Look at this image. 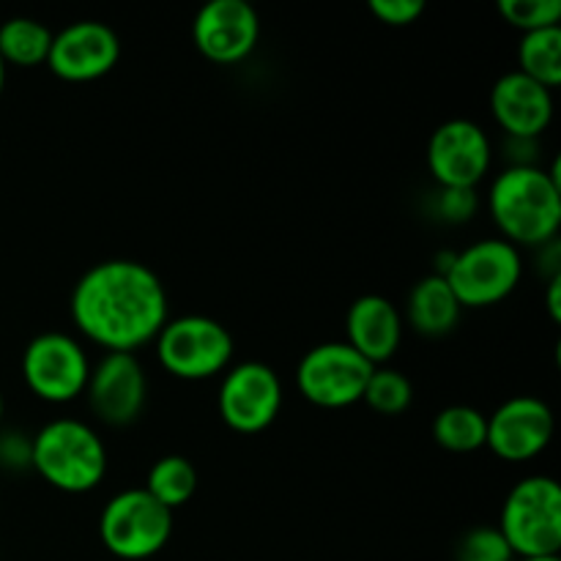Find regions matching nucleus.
I'll return each instance as SVG.
<instances>
[{
	"mask_svg": "<svg viewBox=\"0 0 561 561\" xmlns=\"http://www.w3.org/2000/svg\"><path fill=\"white\" fill-rule=\"evenodd\" d=\"M491 162V137L469 118L444 121L427 142V168L442 190H477Z\"/></svg>",
	"mask_w": 561,
	"mask_h": 561,
	"instance_id": "nucleus-11",
	"label": "nucleus"
},
{
	"mask_svg": "<svg viewBox=\"0 0 561 561\" xmlns=\"http://www.w3.org/2000/svg\"><path fill=\"white\" fill-rule=\"evenodd\" d=\"M118 58L121 42L113 27L96 20H82L53 33L47 66L66 82H91L110 75Z\"/></svg>",
	"mask_w": 561,
	"mask_h": 561,
	"instance_id": "nucleus-14",
	"label": "nucleus"
},
{
	"mask_svg": "<svg viewBox=\"0 0 561 561\" xmlns=\"http://www.w3.org/2000/svg\"><path fill=\"white\" fill-rule=\"evenodd\" d=\"M488 208L502 239L518 250L553 244L561 228L559 162L551 170L510 164L491 184Z\"/></svg>",
	"mask_w": 561,
	"mask_h": 561,
	"instance_id": "nucleus-2",
	"label": "nucleus"
},
{
	"mask_svg": "<svg viewBox=\"0 0 561 561\" xmlns=\"http://www.w3.org/2000/svg\"><path fill=\"white\" fill-rule=\"evenodd\" d=\"M438 217L447 222H466L477 211V192L474 190H438L436 201Z\"/></svg>",
	"mask_w": 561,
	"mask_h": 561,
	"instance_id": "nucleus-27",
	"label": "nucleus"
},
{
	"mask_svg": "<svg viewBox=\"0 0 561 561\" xmlns=\"http://www.w3.org/2000/svg\"><path fill=\"white\" fill-rule=\"evenodd\" d=\"M88 405L110 427L137 422L146 409L148 378L135 354H104L88 376Z\"/></svg>",
	"mask_w": 561,
	"mask_h": 561,
	"instance_id": "nucleus-12",
	"label": "nucleus"
},
{
	"mask_svg": "<svg viewBox=\"0 0 561 561\" xmlns=\"http://www.w3.org/2000/svg\"><path fill=\"white\" fill-rule=\"evenodd\" d=\"M0 422H3V394H0Z\"/></svg>",
	"mask_w": 561,
	"mask_h": 561,
	"instance_id": "nucleus-32",
	"label": "nucleus"
},
{
	"mask_svg": "<svg viewBox=\"0 0 561 561\" xmlns=\"http://www.w3.org/2000/svg\"><path fill=\"white\" fill-rule=\"evenodd\" d=\"M370 11L383 25L405 27L420 20L422 11H425V3L422 0H373Z\"/></svg>",
	"mask_w": 561,
	"mask_h": 561,
	"instance_id": "nucleus-26",
	"label": "nucleus"
},
{
	"mask_svg": "<svg viewBox=\"0 0 561 561\" xmlns=\"http://www.w3.org/2000/svg\"><path fill=\"white\" fill-rule=\"evenodd\" d=\"M219 416L236 433H261L283 409V381L263 362H241L219 383Z\"/></svg>",
	"mask_w": 561,
	"mask_h": 561,
	"instance_id": "nucleus-10",
	"label": "nucleus"
},
{
	"mask_svg": "<svg viewBox=\"0 0 561 561\" xmlns=\"http://www.w3.org/2000/svg\"><path fill=\"white\" fill-rule=\"evenodd\" d=\"M460 312H463V307L455 299L453 288H449L442 274L422 277L411 288L409 305H405L411 329L422 337H444V334H449L458 327Z\"/></svg>",
	"mask_w": 561,
	"mask_h": 561,
	"instance_id": "nucleus-18",
	"label": "nucleus"
},
{
	"mask_svg": "<svg viewBox=\"0 0 561 561\" xmlns=\"http://www.w3.org/2000/svg\"><path fill=\"white\" fill-rule=\"evenodd\" d=\"M548 312H551L553 321H561V274L551 277V283H548Z\"/></svg>",
	"mask_w": 561,
	"mask_h": 561,
	"instance_id": "nucleus-29",
	"label": "nucleus"
},
{
	"mask_svg": "<svg viewBox=\"0 0 561 561\" xmlns=\"http://www.w3.org/2000/svg\"><path fill=\"white\" fill-rule=\"evenodd\" d=\"M31 466L47 485L88 493L107 474V449L80 420H53L31 438Z\"/></svg>",
	"mask_w": 561,
	"mask_h": 561,
	"instance_id": "nucleus-3",
	"label": "nucleus"
},
{
	"mask_svg": "<svg viewBox=\"0 0 561 561\" xmlns=\"http://www.w3.org/2000/svg\"><path fill=\"white\" fill-rule=\"evenodd\" d=\"M553 411L546 400L520 398L507 400L488 416V442L491 453L507 463H524L546 453L553 438Z\"/></svg>",
	"mask_w": 561,
	"mask_h": 561,
	"instance_id": "nucleus-13",
	"label": "nucleus"
},
{
	"mask_svg": "<svg viewBox=\"0 0 561 561\" xmlns=\"http://www.w3.org/2000/svg\"><path fill=\"white\" fill-rule=\"evenodd\" d=\"M49 47H53V31L31 16H14L0 25V58L5 66L14 64L31 69L47 64Z\"/></svg>",
	"mask_w": 561,
	"mask_h": 561,
	"instance_id": "nucleus-19",
	"label": "nucleus"
},
{
	"mask_svg": "<svg viewBox=\"0 0 561 561\" xmlns=\"http://www.w3.org/2000/svg\"><path fill=\"white\" fill-rule=\"evenodd\" d=\"M146 491L170 513L184 507L197 491V471L184 455H164L151 466L146 480Z\"/></svg>",
	"mask_w": 561,
	"mask_h": 561,
	"instance_id": "nucleus-21",
	"label": "nucleus"
},
{
	"mask_svg": "<svg viewBox=\"0 0 561 561\" xmlns=\"http://www.w3.org/2000/svg\"><path fill=\"white\" fill-rule=\"evenodd\" d=\"M192 38L211 64H239L257 47L261 16L247 0H211L197 11Z\"/></svg>",
	"mask_w": 561,
	"mask_h": 561,
	"instance_id": "nucleus-15",
	"label": "nucleus"
},
{
	"mask_svg": "<svg viewBox=\"0 0 561 561\" xmlns=\"http://www.w3.org/2000/svg\"><path fill=\"white\" fill-rule=\"evenodd\" d=\"M520 561H561L559 557H540V559H520Z\"/></svg>",
	"mask_w": 561,
	"mask_h": 561,
	"instance_id": "nucleus-31",
	"label": "nucleus"
},
{
	"mask_svg": "<svg viewBox=\"0 0 561 561\" xmlns=\"http://www.w3.org/2000/svg\"><path fill=\"white\" fill-rule=\"evenodd\" d=\"M157 359L181 381H206L230 367L233 334L208 316L173 318L157 334Z\"/></svg>",
	"mask_w": 561,
	"mask_h": 561,
	"instance_id": "nucleus-5",
	"label": "nucleus"
},
{
	"mask_svg": "<svg viewBox=\"0 0 561 561\" xmlns=\"http://www.w3.org/2000/svg\"><path fill=\"white\" fill-rule=\"evenodd\" d=\"M433 438L447 453H477L488 442V416L471 405H447L433 420Z\"/></svg>",
	"mask_w": 561,
	"mask_h": 561,
	"instance_id": "nucleus-20",
	"label": "nucleus"
},
{
	"mask_svg": "<svg viewBox=\"0 0 561 561\" xmlns=\"http://www.w3.org/2000/svg\"><path fill=\"white\" fill-rule=\"evenodd\" d=\"M491 113L510 140L535 142L553 121V93L524 71H507L491 88Z\"/></svg>",
	"mask_w": 561,
	"mask_h": 561,
	"instance_id": "nucleus-16",
	"label": "nucleus"
},
{
	"mask_svg": "<svg viewBox=\"0 0 561 561\" xmlns=\"http://www.w3.org/2000/svg\"><path fill=\"white\" fill-rule=\"evenodd\" d=\"M499 11L513 27L524 33H535L559 25L561 0H502Z\"/></svg>",
	"mask_w": 561,
	"mask_h": 561,
	"instance_id": "nucleus-24",
	"label": "nucleus"
},
{
	"mask_svg": "<svg viewBox=\"0 0 561 561\" xmlns=\"http://www.w3.org/2000/svg\"><path fill=\"white\" fill-rule=\"evenodd\" d=\"M362 400H365L373 411H378V414L398 416L403 414L411 405V400H414V387H411L409 376H403V373L394 370V367H376L370 381H367Z\"/></svg>",
	"mask_w": 561,
	"mask_h": 561,
	"instance_id": "nucleus-23",
	"label": "nucleus"
},
{
	"mask_svg": "<svg viewBox=\"0 0 561 561\" xmlns=\"http://www.w3.org/2000/svg\"><path fill=\"white\" fill-rule=\"evenodd\" d=\"M3 88H5V64L3 58H0V93H3Z\"/></svg>",
	"mask_w": 561,
	"mask_h": 561,
	"instance_id": "nucleus-30",
	"label": "nucleus"
},
{
	"mask_svg": "<svg viewBox=\"0 0 561 561\" xmlns=\"http://www.w3.org/2000/svg\"><path fill=\"white\" fill-rule=\"evenodd\" d=\"M71 321L107 354H135L168 323V290L137 261H104L88 268L71 290Z\"/></svg>",
	"mask_w": 561,
	"mask_h": 561,
	"instance_id": "nucleus-1",
	"label": "nucleus"
},
{
	"mask_svg": "<svg viewBox=\"0 0 561 561\" xmlns=\"http://www.w3.org/2000/svg\"><path fill=\"white\" fill-rule=\"evenodd\" d=\"M345 343L373 367L392 359L403 340V316L387 296H359L345 316Z\"/></svg>",
	"mask_w": 561,
	"mask_h": 561,
	"instance_id": "nucleus-17",
	"label": "nucleus"
},
{
	"mask_svg": "<svg viewBox=\"0 0 561 561\" xmlns=\"http://www.w3.org/2000/svg\"><path fill=\"white\" fill-rule=\"evenodd\" d=\"M0 466L3 469H27L31 466V438L22 433H3L0 436Z\"/></svg>",
	"mask_w": 561,
	"mask_h": 561,
	"instance_id": "nucleus-28",
	"label": "nucleus"
},
{
	"mask_svg": "<svg viewBox=\"0 0 561 561\" xmlns=\"http://www.w3.org/2000/svg\"><path fill=\"white\" fill-rule=\"evenodd\" d=\"M499 531L520 559L559 557L561 488L553 477L535 474L507 493Z\"/></svg>",
	"mask_w": 561,
	"mask_h": 561,
	"instance_id": "nucleus-4",
	"label": "nucleus"
},
{
	"mask_svg": "<svg viewBox=\"0 0 561 561\" xmlns=\"http://www.w3.org/2000/svg\"><path fill=\"white\" fill-rule=\"evenodd\" d=\"M458 561H513L515 553L496 526H477L458 542Z\"/></svg>",
	"mask_w": 561,
	"mask_h": 561,
	"instance_id": "nucleus-25",
	"label": "nucleus"
},
{
	"mask_svg": "<svg viewBox=\"0 0 561 561\" xmlns=\"http://www.w3.org/2000/svg\"><path fill=\"white\" fill-rule=\"evenodd\" d=\"M524 257L504 239H482L455 252L444 279L460 307H491L507 299L520 283Z\"/></svg>",
	"mask_w": 561,
	"mask_h": 561,
	"instance_id": "nucleus-7",
	"label": "nucleus"
},
{
	"mask_svg": "<svg viewBox=\"0 0 561 561\" xmlns=\"http://www.w3.org/2000/svg\"><path fill=\"white\" fill-rule=\"evenodd\" d=\"M91 362L85 348L64 332H44L22 354V378L38 400L64 405L85 394Z\"/></svg>",
	"mask_w": 561,
	"mask_h": 561,
	"instance_id": "nucleus-8",
	"label": "nucleus"
},
{
	"mask_svg": "<svg viewBox=\"0 0 561 561\" xmlns=\"http://www.w3.org/2000/svg\"><path fill=\"white\" fill-rule=\"evenodd\" d=\"M99 535L113 557L126 561L151 559L173 535V513L146 488H131L110 499L99 518Z\"/></svg>",
	"mask_w": 561,
	"mask_h": 561,
	"instance_id": "nucleus-6",
	"label": "nucleus"
},
{
	"mask_svg": "<svg viewBox=\"0 0 561 561\" xmlns=\"http://www.w3.org/2000/svg\"><path fill=\"white\" fill-rule=\"evenodd\" d=\"M518 60L526 77L546 85L548 91L561 85V27L524 33L518 44Z\"/></svg>",
	"mask_w": 561,
	"mask_h": 561,
	"instance_id": "nucleus-22",
	"label": "nucleus"
},
{
	"mask_svg": "<svg viewBox=\"0 0 561 561\" xmlns=\"http://www.w3.org/2000/svg\"><path fill=\"white\" fill-rule=\"evenodd\" d=\"M376 367L348 343H321L301 356L296 383L318 409H348L359 403Z\"/></svg>",
	"mask_w": 561,
	"mask_h": 561,
	"instance_id": "nucleus-9",
	"label": "nucleus"
}]
</instances>
